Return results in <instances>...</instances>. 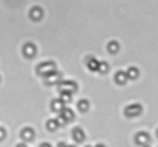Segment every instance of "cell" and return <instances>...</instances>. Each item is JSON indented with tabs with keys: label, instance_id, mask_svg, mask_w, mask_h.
Segmentation results:
<instances>
[{
	"label": "cell",
	"instance_id": "obj_27",
	"mask_svg": "<svg viewBox=\"0 0 158 147\" xmlns=\"http://www.w3.org/2000/svg\"><path fill=\"white\" fill-rule=\"evenodd\" d=\"M143 147H149V146H143Z\"/></svg>",
	"mask_w": 158,
	"mask_h": 147
},
{
	"label": "cell",
	"instance_id": "obj_14",
	"mask_svg": "<svg viewBox=\"0 0 158 147\" xmlns=\"http://www.w3.org/2000/svg\"><path fill=\"white\" fill-rule=\"evenodd\" d=\"M127 80H129V78H127L126 72H123V71H118V72L115 74V83H118V84H124Z\"/></svg>",
	"mask_w": 158,
	"mask_h": 147
},
{
	"label": "cell",
	"instance_id": "obj_18",
	"mask_svg": "<svg viewBox=\"0 0 158 147\" xmlns=\"http://www.w3.org/2000/svg\"><path fill=\"white\" fill-rule=\"evenodd\" d=\"M60 100L63 101V104H66V103H71V101H72V94H69V92H61Z\"/></svg>",
	"mask_w": 158,
	"mask_h": 147
},
{
	"label": "cell",
	"instance_id": "obj_6",
	"mask_svg": "<svg viewBox=\"0 0 158 147\" xmlns=\"http://www.w3.org/2000/svg\"><path fill=\"white\" fill-rule=\"evenodd\" d=\"M74 118H75V113H74L71 109H64V107H63V110L60 112V118H58V120H60L61 123H69V121H72Z\"/></svg>",
	"mask_w": 158,
	"mask_h": 147
},
{
	"label": "cell",
	"instance_id": "obj_2",
	"mask_svg": "<svg viewBox=\"0 0 158 147\" xmlns=\"http://www.w3.org/2000/svg\"><path fill=\"white\" fill-rule=\"evenodd\" d=\"M141 112H143V107H141V104H138V103L129 104V106H126V109H124V115H126L127 118H135V116H138Z\"/></svg>",
	"mask_w": 158,
	"mask_h": 147
},
{
	"label": "cell",
	"instance_id": "obj_11",
	"mask_svg": "<svg viewBox=\"0 0 158 147\" xmlns=\"http://www.w3.org/2000/svg\"><path fill=\"white\" fill-rule=\"evenodd\" d=\"M98 63L100 61L95 57H88V60H86V66L89 71H98Z\"/></svg>",
	"mask_w": 158,
	"mask_h": 147
},
{
	"label": "cell",
	"instance_id": "obj_10",
	"mask_svg": "<svg viewBox=\"0 0 158 147\" xmlns=\"http://www.w3.org/2000/svg\"><path fill=\"white\" fill-rule=\"evenodd\" d=\"M29 17H31L32 20H42V17H43V9L39 8V6L31 8V11H29Z\"/></svg>",
	"mask_w": 158,
	"mask_h": 147
},
{
	"label": "cell",
	"instance_id": "obj_24",
	"mask_svg": "<svg viewBox=\"0 0 158 147\" xmlns=\"http://www.w3.org/2000/svg\"><path fill=\"white\" fill-rule=\"evenodd\" d=\"M95 147H105V146H103V144H97Z\"/></svg>",
	"mask_w": 158,
	"mask_h": 147
},
{
	"label": "cell",
	"instance_id": "obj_15",
	"mask_svg": "<svg viewBox=\"0 0 158 147\" xmlns=\"http://www.w3.org/2000/svg\"><path fill=\"white\" fill-rule=\"evenodd\" d=\"M138 69L137 67H129L127 71H126V75H127V78H132V80H135L137 77H138Z\"/></svg>",
	"mask_w": 158,
	"mask_h": 147
},
{
	"label": "cell",
	"instance_id": "obj_23",
	"mask_svg": "<svg viewBox=\"0 0 158 147\" xmlns=\"http://www.w3.org/2000/svg\"><path fill=\"white\" fill-rule=\"evenodd\" d=\"M15 147H28V146H26V144H17Z\"/></svg>",
	"mask_w": 158,
	"mask_h": 147
},
{
	"label": "cell",
	"instance_id": "obj_22",
	"mask_svg": "<svg viewBox=\"0 0 158 147\" xmlns=\"http://www.w3.org/2000/svg\"><path fill=\"white\" fill-rule=\"evenodd\" d=\"M57 147H68V144H64V143H60Z\"/></svg>",
	"mask_w": 158,
	"mask_h": 147
},
{
	"label": "cell",
	"instance_id": "obj_26",
	"mask_svg": "<svg viewBox=\"0 0 158 147\" xmlns=\"http://www.w3.org/2000/svg\"><path fill=\"white\" fill-rule=\"evenodd\" d=\"M85 147H92V146H85Z\"/></svg>",
	"mask_w": 158,
	"mask_h": 147
},
{
	"label": "cell",
	"instance_id": "obj_19",
	"mask_svg": "<svg viewBox=\"0 0 158 147\" xmlns=\"http://www.w3.org/2000/svg\"><path fill=\"white\" fill-rule=\"evenodd\" d=\"M98 71H100L102 74H105V72L109 71V66H107L106 63H103V61H100V63H98Z\"/></svg>",
	"mask_w": 158,
	"mask_h": 147
},
{
	"label": "cell",
	"instance_id": "obj_21",
	"mask_svg": "<svg viewBox=\"0 0 158 147\" xmlns=\"http://www.w3.org/2000/svg\"><path fill=\"white\" fill-rule=\"evenodd\" d=\"M40 147H51V144H48V143H43V144H40Z\"/></svg>",
	"mask_w": 158,
	"mask_h": 147
},
{
	"label": "cell",
	"instance_id": "obj_16",
	"mask_svg": "<svg viewBox=\"0 0 158 147\" xmlns=\"http://www.w3.org/2000/svg\"><path fill=\"white\" fill-rule=\"evenodd\" d=\"M78 110L80 112H88V109H89V101L88 100H81V101H78Z\"/></svg>",
	"mask_w": 158,
	"mask_h": 147
},
{
	"label": "cell",
	"instance_id": "obj_8",
	"mask_svg": "<svg viewBox=\"0 0 158 147\" xmlns=\"http://www.w3.org/2000/svg\"><path fill=\"white\" fill-rule=\"evenodd\" d=\"M20 137H22V140L23 141H32L34 140V137H35V132H34V129H31V127H25L23 130H22V133H20Z\"/></svg>",
	"mask_w": 158,
	"mask_h": 147
},
{
	"label": "cell",
	"instance_id": "obj_20",
	"mask_svg": "<svg viewBox=\"0 0 158 147\" xmlns=\"http://www.w3.org/2000/svg\"><path fill=\"white\" fill-rule=\"evenodd\" d=\"M5 137H6V130H5L3 127H0V141L5 140Z\"/></svg>",
	"mask_w": 158,
	"mask_h": 147
},
{
	"label": "cell",
	"instance_id": "obj_25",
	"mask_svg": "<svg viewBox=\"0 0 158 147\" xmlns=\"http://www.w3.org/2000/svg\"><path fill=\"white\" fill-rule=\"evenodd\" d=\"M68 147H75V146H68Z\"/></svg>",
	"mask_w": 158,
	"mask_h": 147
},
{
	"label": "cell",
	"instance_id": "obj_9",
	"mask_svg": "<svg viewBox=\"0 0 158 147\" xmlns=\"http://www.w3.org/2000/svg\"><path fill=\"white\" fill-rule=\"evenodd\" d=\"M72 138H74V141L75 143H83L85 141V130L81 129V127H75L74 130H72Z\"/></svg>",
	"mask_w": 158,
	"mask_h": 147
},
{
	"label": "cell",
	"instance_id": "obj_28",
	"mask_svg": "<svg viewBox=\"0 0 158 147\" xmlns=\"http://www.w3.org/2000/svg\"><path fill=\"white\" fill-rule=\"evenodd\" d=\"M157 135H158V130H157Z\"/></svg>",
	"mask_w": 158,
	"mask_h": 147
},
{
	"label": "cell",
	"instance_id": "obj_17",
	"mask_svg": "<svg viewBox=\"0 0 158 147\" xmlns=\"http://www.w3.org/2000/svg\"><path fill=\"white\" fill-rule=\"evenodd\" d=\"M107 51H109L110 54H117V52L120 51V45H118L117 42H110V43L107 45Z\"/></svg>",
	"mask_w": 158,
	"mask_h": 147
},
{
	"label": "cell",
	"instance_id": "obj_3",
	"mask_svg": "<svg viewBox=\"0 0 158 147\" xmlns=\"http://www.w3.org/2000/svg\"><path fill=\"white\" fill-rule=\"evenodd\" d=\"M54 71H57L54 61H45V63H40V64L37 66V74H39V75H46V74L54 72Z\"/></svg>",
	"mask_w": 158,
	"mask_h": 147
},
{
	"label": "cell",
	"instance_id": "obj_7",
	"mask_svg": "<svg viewBox=\"0 0 158 147\" xmlns=\"http://www.w3.org/2000/svg\"><path fill=\"white\" fill-rule=\"evenodd\" d=\"M35 52H37V48H35L34 43H26V45L23 46V55H25L26 58H32V57L35 55Z\"/></svg>",
	"mask_w": 158,
	"mask_h": 147
},
{
	"label": "cell",
	"instance_id": "obj_4",
	"mask_svg": "<svg viewBox=\"0 0 158 147\" xmlns=\"http://www.w3.org/2000/svg\"><path fill=\"white\" fill-rule=\"evenodd\" d=\"M61 80H63V78H61V74L57 72V71L49 72V74L45 75V81H46V84H58Z\"/></svg>",
	"mask_w": 158,
	"mask_h": 147
},
{
	"label": "cell",
	"instance_id": "obj_5",
	"mask_svg": "<svg viewBox=\"0 0 158 147\" xmlns=\"http://www.w3.org/2000/svg\"><path fill=\"white\" fill-rule=\"evenodd\" d=\"M135 143L138 144V146H149V143H151V137H149V133L148 132H138L137 135H135Z\"/></svg>",
	"mask_w": 158,
	"mask_h": 147
},
{
	"label": "cell",
	"instance_id": "obj_12",
	"mask_svg": "<svg viewBox=\"0 0 158 147\" xmlns=\"http://www.w3.org/2000/svg\"><path fill=\"white\" fill-rule=\"evenodd\" d=\"M63 107H64V104H63V101H61L60 98H58V100H52V103H51V110H52V112H55V113L58 112V113H60V112L63 110Z\"/></svg>",
	"mask_w": 158,
	"mask_h": 147
},
{
	"label": "cell",
	"instance_id": "obj_1",
	"mask_svg": "<svg viewBox=\"0 0 158 147\" xmlns=\"http://www.w3.org/2000/svg\"><path fill=\"white\" fill-rule=\"evenodd\" d=\"M57 88L60 89V92H69V94H74V92H77L78 84H77L75 81H64V80H61V81L57 84Z\"/></svg>",
	"mask_w": 158,
	"mask_h": 147
},
{
	"label": "cell",
	"instance_id": "obj_13",
	"mask_svg": "<svg viewBox=\"0 0 158 147\" xmlns=\"http://www.w3.org/2000/svg\"><path fill=\"white\" fill-rule=\"evenodd\" d=\"M60 123H61L60 120H57V118H51V120H48V123H46V127H48V130L54 132V130H57V129L61 126Z\"/></svg>",
	"mask_w": 158,
	"mask_h": 147
}]
</instances>
